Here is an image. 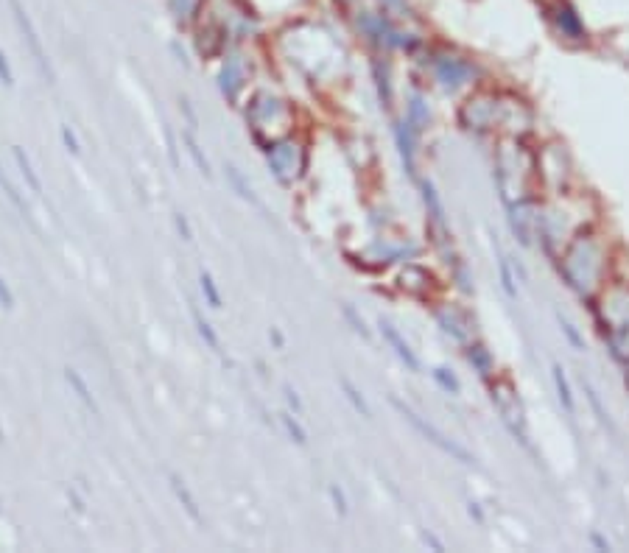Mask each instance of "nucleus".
<instances>
[{
  "instance_id": "19",
  "label": "nucleus",
  "mask_w": 629,
  "mask_h": 553,
  "mask_svg": "<svg viewBox=\"0 0 629 553\" xmlns=\"http://www.w3.org/2000/svg\"><path fill=\"white\" fill-rule=\"evenodd\" d=\"M12 154H14V162H17V168H20V174H23V179L28 182V188L34 190L37 196L42 193V182H40V176H37V171H34V165H31V160H28V154L20 146H12Z\"/></svg>"
},
{
  "instance_id": "27",
  "label": "nucleus",
  "mask_w": 629,
  "mask_h": 553,
  "mask_svg": "<svg viewBox=\"0 0 629 553\" xmlns=\"http://www.w3.org/2000/svg\"><path fill=\"white\" fill-rule=\"evenodd\" d=\"M280 422L286 425L288 436H291V439H294L297 445H302V447L308 445V431H305V428H302L300 422H297V419L291 417L288 411H283V414H280Z\"/></svg>"
},
{
  "instance_id": "36",
  "label": "nucleus",
  "mask_w": 629,
  "mask_h": 553,
  "mask_svg": "<svg viewBox=\"0 0 629 553\" xmlns=\"http://www.w3.org/2000/svg\"><path fill=\"white\" fill-rule=\"evenodd\" d=\"M174 224H177L182 241H193V230H191V224H188V218L182 216V213H174Z\"/></svg>"
},
{
  "instance_id": "33",
  "label": "nucleus",
  "mask_w": 629,
  "mask_h": 553,
  "mask_svg": "<svg viewBox=\"0 0 629 553\" xmlns=\"http://www.w3.org/2000/svg\"><path fill=\"white\" fill-rule=\"evenodd\" d=\"M557 319H560L562 330H565V336L571 338V344H574L576 350H582V347H585V341H582V338H579V333H576V327H574V324L568 322V319H562V316H557Z\"/></svg>"
},
{
  "instance_id": "40",
  "label": "nucleus",
  "mask_w": 629,
  "mask_h": 553,
  "mask_svg": "<svg viewBox=\"0 0 629 553\" xmlns=\"http://www.w3.org/2000/svg\"><path fill=\"white\" fill-rule=\"evenodd\" d=\"M182 109H185V112H188V118H191V126H196V115H193L191 104H188V101H182Z\"/></svg>"
},
{
  "instance_id": "1",
  "label": "nucleus",
  "mask_w": 629,
  "mask_h": 553,
  "mask_svg": "<svg viewBox=\"0 0 629 553\" xmlns=\"http://www.w3.org/2000/svg\"><path fill=\"white\" fill-rule=\"evenodd\" d=\"M495 185L506 210L534 204L543 188L537 171V151L526 149L520 137H509L495 154Z\"/></svg>"
},
{
  "instance_id": "39",
  "label": "nucleus",
  "mask_w": 629,
  "mask_h": 553,
  "mask_svg": "<svg viewBox=\"0 0 629 553\" xmlns=\"http://www.w3.org/2000/svg\"><path fill=\"white\" fill-rule=\"evenodd\" d=\"M423 540H425V545H431V548H437V551H445V545H442L434 534H423Z\"/></svg>"
},
{
  "instance_id": "6",
  "label": "nucleus",
  "mask_w": 629,
  "mask_h": 553,
  "mask_svg": "<svg viewBox=\"0 0 629 553\" xmlns=\"http://www.w3.org/2000/svg\"><path fill=\"white\" fill-rule=\"evenodd\" d=\"M389 403L395 405L397 414L406 419V422H409L414 431L420 433V436H425V439H428V442H431V445H434V447H439V450H442L445 456H451V459H456V461H459V464H465V467H479V459H476V456H473L470 450H465V447H462V445H456L453 439H448V436L439 431V428H434V425H431L428 419L420 417V414H417V411H414L411 405H406V403H403V400H397L395 394L389 397Z\"/></svg>"
},
{
  "instance_id": "28",
  "label": "nucleus",
  "mask_w": 629,
  "mask_h": 553,
  "mask_svg": "<svg viewBox=\"0 0 629 553\" xmlns=\"http://www.w3.org/2000/svg\"><path fill=\"white\" fill-rule=\"evenodd\" d=\"M434 380H437L439 386L445 389L448 394H459L462 392V386H459V380H456V375H453L451 369H445V366H437L434 369Z\"/></svg>"
},
{
  "instance_id": "37",
  "label": "nucleus",
  "mask_w": 629,
  "mask_h": 553,
  "mask_svg": "<svg viewBox=\"0 0 629 553\" xmlns=\"http://www.w3.org/2000/svg\"><path fill=\"white\" fill-rule=\"evenodd\" d=\"M283 392H286V403L297 411V414H302V400H300V394L294 392L291 386H283Z\"/></svg>"
},
{
  "instance_id": "16",
  "label": "nucleus",
  "mask_w": 629,
  "mask_h": 553,
  "mask_svg": "<svg viewBox=\"0 0 629 553\" xmlns=\"http://www.w3.org/2000/svg\"><path fill=\"white\" fill-rule=\"evenodd\" d=\"M0 190H3V193H6V199H9V202L14 204V210H17V213L26 218L31 227H34V218H31V207H28V202H26V199H23V193L14 188L12 179L3 174V165H0Z\"/></svg>"
},
{
  "instance_id": "12",
  "label": "nucleus",
  "mask_w": 629,
  "mask_h": 553,
  "mask_svg": "<svg viewBox=\"0 0 629 553\" xmlns=\"http://www.w3.org/2000/svg\"><path fill=\"white\" fill-rule=\"evenodd\" d=\"M165 9L174 17L177 26L188 28L202 20V14L207 9V0H165Z\"/></svg>"
},
{
  "instance_id": "13",
  "label": "nucleus",
  "mask_w": 629,
  "mask_h": 553,
  "mask_svg": "<svg viewBox=\"0 0 629 553\" xmlns=\"http://www.w3.org/2000/svg\"><path fill=\"white\" fill-rule=\"evenodd\" d=\"M168 484H171V492L177 495V500L182 503V509L188 512V517H191L193 523H196V526H199V523H205L202 509H199V503H196V498H193V492L188 489V484H185L177 473H171V470H168Z\"/></svg>"
},
{
  "instance_id": "9",
  "label": "nucleus",
  "mask_w": 629,
  "mask_h": 553,
  "mask_svg": "<svg viewBox=\"0 0 629 553\" xmlns=\"http://www.w3.org/2000/svg\"><path fill=\"white\" fill-rule=\"evenodd\" d=\"M434 70H437V79L445 84V87H456L473 76V65L462 59V56L442 54L434 59Z\"/></svg>"
},
{
  "instance_id": "26",
  "label": "nucleus",
  "mask_w": 629,
  "mask_h": 553,
  "mask_svg": "<svg viewBox=\"0 0 629 553\" xmlns=\"http://www.w3.org/2000/svg\"><path fill=\"white\" fill-rule=\"evenodd\" d=\"M182 143L188 146V154H191L193 162H196V168H199V171H202V174H205V176H210V162H207L202 146L196 143V137H193V132H185V135H182Z\"/></svg>"
},
{
  "instance_id": "14",
  "label": "nucleus",
  "mask_w": 629,
  "mask_h": 553,
  "mask_svg": "<svg viewBox=\"0 0 629 553\" xmlns=\"http://www.w3.org/2000/svg\"><path fill=\"white\" fill-rule=\"evenodd\" d=\"M241 84H244V65H241L238 56H227L224 70H221V90H224L227 98H233L235 101V95L241 90Z\"/></svg>"
},
{
  "instance_id": "18",
  "label": "nucleus",
  "mask_w": 629,
  "mask_h": 553,
  "mask_svg": "<svg viewBox=\"0 0 629 553\" xmlns=\"http://www.w3.org/2000/svg\"><path fill=\"white\" fill-rule=\"evenodd\" d=\"M467 361L473 364V369H479V375L484 380L493 378V358H490V352L484 350L481 344H467Z\"/></svg>"
},
{
  "instance_id": "4",
  "label": "nucleus",
  "mask_w": 629,
  "mask_h": 553,
  "mask_svg": "<svg viewBox=\"0 0 629 553\" xmlns=\"http://www.w3.org/2000/svg\"><path fill=\"white\" fill-rule=\"evenodd\" d=\"M593 313L607 350L621 364H629V283L604 285L593 299Z\"/></svg>"
},
{
  "instance_id": "2",
  "label": "nucleus",
  "mask_w": 629,
  "mask_h": 553,
  "mask_svg": "<svg viewBox=\"0 0 629 553\" xmlns=\"http://www.w3.org/2000/svg\"><path fill=\"white\" fill-rule=\"evenodd\" d=\"M560 274L571 291L593 302L607 285V246L602 238L585 230L574 241L565 243L560 255Z\"/></svg>"
},
{
  "instance_id": "7",
  "label": "nucleus",
  "mask_w": 629,
  "mask_h": 553,
  "mask_svg": "<svg viewBox=\"0 0 629 553\" xmlns=\"http://www.w3.org/2000/svg\"><path fill=\"white\" fill-rule=\"evenodd\" d=\"M269 149V168L280 185H291L294 179H300L305 171V149L297 140H280Z\"/></svg>"
},
{
  "instance_id": "20",
  "label": "nucleus",
  "mask_w": 629,
  "mask_h": 553,
  "mask_svg": "<svg viewBox=\"0 0 629 553\" xmlns=\"http://www.w3.org/2000/svg\"><path fill=\"white\" fill-rule=\"evenodd\" d=\"M191 316H193V324H196V330H199V336L205 338L207 347H210V350L221 352V338L216 336V330H213V324L207 322L205 316L199 313V308H193Z\"/></svg>"
},
{
  "instance_id": "5",
  "label": "nucleus",
  "mask_w": 629,
  "mask_h": 553,
  "mask_svg": "<svg viewBox=\"0 0 629 553\" xmlns=\"http://www.w3.org/2000/svg\"><path fill=\"white\" fill-rule=\"evenodd\" d=\"M490 400H493L506 431L512 433L529 453H534L532 431H529V419H526V408L518 397V389L509 380H490Z\"/></svg>"
},
{
  "instance_id": "22",
  "label": "nucleus",
  "mask_w": 629,
  "mask_h": 553,
  "mask_svg": "<svg viewBox=\"0 0 629 553\" xmlns=\"http://www.w3.org/2000/svg\"><path fill=\"white\" fill-rule=\"evenodd\" d=\"M339 383H342L344 397H347V400H350V403H353V408H356L358 414H361V417H364V419H370V417H372L370 405H367V400H364V394L358 392L356 386H353V380L342 378V380H339Z\"/></svg>"
},
{
  "instance_id": "29",
  "label": "nucleus",
  "mask_w": 629,
  "mask_h": 553,
  "mask_svg": "<svg viewBox=\"0 0 629 553\" xmlns=\"http://www.w3.org/2000/svg\"><path fill=\"white\" fill-rule=\"evenodd\" d=\"M342 311H344V319H347V322L353 324V330H356L358 336H361V338H367V341H372L370 327H367V322H364V319H361V316H358L356 308H353V305H344Z\"/></svg>"
},
{
  "instance_id": "21",
  "label": "nucleus",
  "mask_w": 629,
  "mask_h": 553,
  "mask_svg": "<svg viewBox=\"0 0 629 553\" xmlns=\"http://www.w3.org/2000/svg\"><path fill=\"white\" fill-rule=\"evenodd\" d=\"M554 386H557V394H560V403L565 405V411L574 414L576 411L574 394H571V386H568V378H565V372H562L560 364H554Z\"/></svg>"
},
{
  "instance_id": "41",
  "label": "nucleus",
  "mask_w": 629,
  "mask_h": 553,
  "mask_svg": "<svg viewBox=\"0 0 629 553\" xmlns=\"http://www.w3.org/2000/svg\"><path fill=\"white\" fill-rule=\"evenodd\" d=\"M624 383H627V389H629V364H627V375H624Z\"/></svg>"
},
{
  "instance_id": "8",
  "label": "nucleus",
  "mask_w": 629,
  "mask_h": 553,
  "mask_svg": "<svg viewBox=\"0 0 629 553\" xmlns=\"http://www.w3.org/2000/svg\"><path fill=\"white\" fill-rule=\"evenodd\" d=\"M9 9H12L14 23H17V28H20V34H23V40H26L28 51L34 54L37 65H40L42 76L48 79V84H54V70H51V65H48V56H45V48H42V40H40V34H37V28H34L31 17H28L26 9H23V0H9Z\"/></svg>"
},
{
  "instance_id": "17",
  "label": "nucleus",
  "mask_w": 629,
  "mask_h": 553,
  "mask_svg": "<svg viewBox=\"0 0 629 553\" xmlns=\"http://www.w3.org/2000/svg\"><path fill=\"white\" fill-rule=\"evenodd\" d=\"M224 171H227V179H230V185H233V190H235V193H238V196H241V199H244V202L255 204V207H263L258 196H255V190H252V185H249V182H247V176L241 174V171H238L235 165H227Z\"/></svg>"
},
{
  "instance_id": "10",
  "label": "nucleus",
  "mask_w": 629,
  "mask_h": 553,
  "mask_svg": "<svg viewBox=\"0 0 629 553\" xmlns=\"http://www.w3.org/2000/svg\"><path fill=\"white\" fill-rule=\"evenodd\" d=\"M437 322L445 336H451L459 344H470V338H473V322H470V316L465 311H456V308L437 311Z\"/></svg>"
},
{
  "instance_id": "23",
  "label": "nucleus",
  "mask_w": 629,
  "mask_h": 553,
  "mask_svg": "<svg viewBox=\"0 0 629 553\" xmlns=\"http://www.w3.org/2000/svg\"><path fill=\"white\" fill-rule=\"evenodd\" d=\"M199 283H202V294H205L207 299V305L210 308H216V311H221V294H219V285H216V280H213V274L210 271H199Z\"/></svg>"
},
{
  "instance_id": "31",
  "label": "nucleus",
  "mask_w": 629,
  "mask_h": 553,
  "mask_svg": "<svg viewBox=\"0 0 629 553\" xmlns=\"http://www.w3.org/2000/svg\"><path fill=\"white\" fill-rule=\"evenodd\" d=\"M498 269H501V285H504V291H506V297H518V288H515V283H512V274H509V266H506V257L501 255V260H498Z\"/></svg>"
},
{
  "instance_id": "3",
  "label": "nucleus",
  "mask_w": 629,
  "mask_h": 553,
  "mask_svg": "<svg viewBox=\"0 0 629 553\" xmlns=\"http://www.w3.org/2000/svg\"><path fill=\"white\" fill-rule=\"evenodd\" d=\"M459 118L470 132H501V129H506L512 137H523L532 129V109L526 107L520 98L504 93L470 95Z\"/></svg>"
},
{
  "instance_id": "30",
  "label": "nucleus",
  "mask_w": 629,
  "mask_h": 553,
  "mask_svg": "<svg viewBox=\"0 0 629 553\" xmlns=\"http://www.w3.org/2000/svg\"><path fill=\"white\" fill-rule=\"evenodd\" d=\"M582 386H585V392H588V400H590V403H593V408H596V414H599V419H602V422H604V425H607V428H610V431H616V425H613V419H610V414L604 411V405H602V400H599V394H596V389H593L590 383H585V380H582Z\"/></svg>"
},
{
  "instance_id": "15",
  "label": "nucleus",
  "mask_w": 629,
  "mask_h": 553,
  "mask_svg": "<svg viewBox=\"0 0 629 553\" xmlns=\"http://www.w3.org/2000/svg\"><path fill=\"white\" fill-rule=\"evenodd\" d=\"M65 380H68V386L76 392V397H79V403L93 414V417H101V408H98L96 403V397H93V392H90V386H87V380L76 372V369H65Z\"/></svg>"
},
{
  "instance_id": "38",
  "label": "nucleus",
  "mask_w": 629,
  "mask_h": 553,
  "mask_svg": "<svg viewBox=\"0 0 629 553\" xmlns=\"http://www.w3.org/2000/svg\"><path fill=\"white\" fill-rule=\"evenodd\" d=\"M0 305H3V308H14V294L9 291L6 280H0Z\"/></svg>"
},
{
  "instance_id": "32",
  "label": "nucleus",
  "mask_w": 629,
  "mask_h": 553,
  "mask_svg": "<svg viewBox=\"0 0 629 553\" xmlns=\"http://www.w3.org/2000/svg\"><path fill=\"white\" fill-rule=\"evenodd\" d=\"M62 143L68 146L70 154H76V157L82 154V146H79V137L73 135V129H70V126H62Z\"/></svg>"
},
{
  "instance_id": "11",
  "label": "nucleus",
  "mask_w": 629,
  "mask_h": 553,
  "mask_svg": "<svg viewBox=\"0 0 629 553\" xmlns=\"http://www.w3.org/2000/svg\"><path fill=\"white\" fill-rule=\"evenodd\" d=\"M378 327H381L383 341H386V344H389V347L395 350L397 358H400L403 364L409 366L411 372H420V369H423V364H420V358L414 355V350H411L409 341L400 336V330H397L395 324L389 322V319H381V322H378Z\"/></svg>"
},
{
  "instance_id": "34",
  "label": "nucleus",
  "mask_w": 629,
  "mask_h": 553,
  "mask_svg": "<svg viewBox=\"0 0 629 553\" xmlns=\"http://www.w3.org/2000/svg\"><path fill=\"white\" fill-rule=\"evenodd\" d=\"M330 500H333L336 512H339L344 517V514H347V500H344V492L336 484H330Z\"/></svg>"
},
{
  "instance_id": "35",
  "label": "nucleus",
  "mask_w": 629,
  "mask_h": 553,
  "mask_svg": "<svg viewBox=\"0 0 629 553\" xmlns=\"http://www.w3.org/2000/svg\"><path fill=\"white\" fill-rule=\"evenodd\" d=\"M0 84L14 87V73H12V68H9V59L3 56V51H0Z\"/></svg>"
},
{
  "instance_id": "24",
  "label": "nucleus",
  "mask_w": 629,
  "mask_h": 553,
  "mask_svg": "<svg viewBox=\"0 0 629 553\" xmlns=\"http://www.w3.org/2000/svg\"><path fill=\"white\" fill-rule=\"evenodd\" d=\"M423 199H425V207H428V213L434 218V224H445V210H442V202H439L437 190L431 182H423Z\"/></svg>"
},
{
  "instance_id": "25",
  "label": "nucleus",
  "mask_w": 629,
  "mask_h": 553,
  "mask_svg": "<svg viewBox=\"0 0 629 553\" xmlns=\"http://www.w3.org/2000/svg\"><path fill=\"white\" fill-rule=\"evenodd\" d=\"M395 137H397V146H400V154H403V162H406V168H409V174H414V149H411V132L406 129V126H403V123H397Z\"/></svg>"
}]
</instances>
